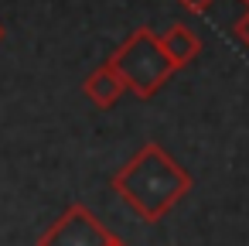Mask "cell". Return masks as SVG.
Masks as SVG:
<instances>
[{
	"instance_id": "obj_1",
	"label": "cell",
	"mask_w": 249,
	"mask_h": 246,
	"mask_svg": "<svg viewBox=\"0 0 249 246\" xmlns=\"http://www.w3.org/2000/svg\"><path fill=\"white\" fill-rule=\"evenodd\" d=\"M113 188L126 198V205L147 222H160V215L188 191V174L157 147L147 144L116 178Z\"/></svg>"
},
{
	"instance_id": "obj_2",
	"label": "cell",
	"mask_w": 249,
	"mask_h": 246,
	"mask_svg": "<svg viewBox=\"0 0 249 246\" xmlns=\"http://www.w3.org/2000/svg\"><path fill=\"white\" fill-rule=\"evenodd\" d=\"M109 65L120 72L123 86L133 96H140V99H150L171 79V72H174V65H171V58H167V52L160 45V38L150 28L133 31L120 45V52L109 58Z\"/></svg>"
},
{
	"instance_id": "obj_3",
	"label": "cell",
	"mask_w": 249,
	"mask_h": 246,
	"mask_svg": "<svg viewBox=\"0 0 249 246\" xmlns=\"http://www.w3.org/2000/svg\"><path fill=\"white\" fill-rule=\"evenodd\" d=\"M113 232H106L92 212H86L82 205H72L45 236L38 246H106Z\"/></svg>"
},
{
	"instance_id": "obj_4",
	"label": "cell",
	"mask_w": 249,
	"mask_h": 246,
	"mask_svg": "<svg viewBox=\"0 0 249 246\" xmlns=\"http://www.w3.org/2000/svg\"><path fill=\"white\" fill-rule=\"evenodd\" d=\"M123 89H126V86H123L120 72H116L109 62H106V65H99V69L82 82V93H86L96 106H103V110H106V106H113V103L123 96Z\"/></svg>"
},
{
	"instance_id": "obj_5",
	"label": "cell",
	"mask_w": 249,
	"mask_h": 246,
	"mask_svg": "<svg viewBox=\"0 0 249 246\" xmlns=\"http://www.w3.org/2000/svg\"><path fill=\"white\" fill-rule=\"evenodd\" d=\"M160 45H164V52H167V58H171V65H174V69L188 65V62L201 52V41H198V38H195V31H191V28H184V24H174V28L160 38Z\"/></svg>"
},
{
	"instance_id": "obj_6",
	"label": "cell",
	"mask_w": 249,
	"mask_h": 246,
	"mask_svg": "<svg viewBox=\"0 0 249 246\" xmlns=\"http://www.w3.org/2000/svg\"><path fill=\"white\" fill-rule=\"evenodd\" d=\"M178 4H181L188 14H205V11L215 4V0H178Z\"/></svg>"
},
{
	"instance_id": "obj_7",
	"label": "cell",
	"mask_w": 249,
	"mask_h": 246,
	"mask_svg": "<svg viewBox=\"0 0 249 246\" xmlns=\"http://www.w3.org/2000/svg\"><path fill=\"white\" fill-rule=\"evenodd\" d=\"M235 38H239V41H242V45L249 48V11H246V18H242V21L235 24Z\"/></svg>"
},
{
	"instance_id": "obj_8",
	"label": "cell",
	"mask_w": 249,
	"mask_h": 246,
	"mask_svg": "<svg viewBox=\"0 0 249 246\" xmlns=\"http://www.w3.org/2000/svg\"><path fill=\"white\" fill-rule=\"evenodd\" d=\"M106 246H126V243H123V239H116V236H109V243H106Z\"/></svg>"
},
{
	"instance_id": "obj_9",
	"label": "cell",
	"mask_w": 249,
	"mask_h": 246,
	"mask_svg": "<svg viewBox=\"0 0 249 246\" xmlns=\"http://www.w3.org/2000/svg\"><path fill=\"white\" fill-rule=\"evenodd\" d=\"M0 41H4V24H0Z\"/></svg>"
}]
</instances>
